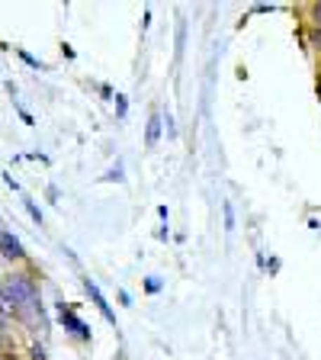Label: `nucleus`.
Listing matches in <instances>:
<instances>
[{
	"mask_svg": "<svg viewBox=\"0 0 321 360\" xmlns=\"http://www.w3.org/2000/svg\"><path fill=\"white\" fill-rule=\"evenodd\" d=\"M55 319H58V325L71 338H77V341H84V345H90V341H93V328H90L81 315L74 312V306H71V302H65V300L55 302Z\"/></svg>",
	"mask_w": 321,
	"mask_h": 360,
	"instance_id": "1",
	"label": "nucleus"
},
{
	"mask_svg": "<svg viewBox=\"0 0 321 360\" xmlns=\"http://www.w3.org/2000/svg\"><path fill=\"white\" fill-rule=\"evenodd\" d=\"M0 257L10 264H30L26 255V245L20 241V235L10 232V229H0Z\"/></svg>",
	"mask_w": 321,
	"mask_h": 360,
	"instance_id": "2",
	"label": "nucleus"
},
{
	"mask_svg": "<svg viewBox=\"0 0 321 360\" xmlns=\"http://www.w3.org/2000/svg\"><path fill=\"white\" fill-rule=\"evenodd\" d=\"M81 286H84V292H87V296H90V302H93V306L100 309V315H103V319L112 325V328L119 331V322H116V312H112V306H110V302H106V296H103V292H100L97 280L84 277V280H81Z\"/></svg>",
	"mask_w": 321,
	"mask_h": 360,
	"instance_id": "3",
	"label": "nucleus"
},
{
	"mask_svg": "<svg viewBox=\"0 0 321 360\" xmlns=\"http://www.w3.org/2000/svg\"><path fill=\"white\" fill-rule=\"evenodd\" d=\"M161 135H164V129H161V112H151L148 126H145V148L155 151L157 142H161Z\"/></svg>",
	"mask_w": 321,
	"mask_h": 360,
	"instance_id": "4",
	"label": "nucleus"
},
{
	"mask_svg": "<svg viewBox=\"0 0 321 360\" xmlns=\"http://www.w3.org/2000/svg\"><path fill=\"white\" fill-rule=\"evenodd\" d=\"M22 206H26V212H30V219H32V222H36L39 229H42V225H45V216H42V210H39V202L26 196V200H22Z\"/></svg>",
	"mask_w": 321,
	"mask_h": 360,
	"instance_id": "5",
	"label": "nucleus"
},
{
	"mask_svg": "<svg viewBox=\"0 0 321 360\" xmlns=\"http://www.w3.org/2000/svg\"><path fill=\"white\" fill-rule=\"evenodd\" d=\"M161 129L167 132V139H177V122H173L171 110H161Z\"/></svg>",
	"mask_w": 321,
	"mask_h": 360,
	"instance_id": "6",
	"label": "nucleus"
},
{
	"mask_svg": "<svg viewBox=\"0 0 321 360\" xmlns=\"http://www.w3.org/2000/svg\"><path fill=\"white\" fill-rule=\"evenodd\" d=\"M103 180L106 184H122V180H126V167H122V161H116V165L103 174Z\"/></svg>",
	"mask_w": 321,
	"mask_h": 360,
	"instance_id": "7",
	"label": "nucleus"
},
{
	"mask_svg": "<svg viewBox=\"0 0 321 360\" xmlns=\"http://www.w3.org/2000/svg\"><path fill=\"white\" fill-rule=\"evenodd\" d=\"M26 360H48V347L42 341H32L30 351H26Z\"/></svg>",
	"mask_w": 321,
	"mask_h": 360,
	"instance_id": "8",
	"label": "nucleus"
},
{
	"mask_svg": "<svg viewBox=\"0 0 321 360\" xmlns=\"http://www.w3.org/2000/svg\"><path fill=\"white\" fill-rule=\"evenodd\" d=\"M306 45L312 49V52H318V55H321V26H308V39H306Z\"/></svg>",
	"mask_w": 321,
	"mask_h": 360,
	"instance_id": "9",
	"label": "nucleus"
},
{
	"mask_svg": "<svg viewBox=\"0 0 321 360\" xmlns=\"http://www.w3.org/2000/svg\"><path fill=\"white\" fill-rule=\"evenodd\" d=\"M16 55H20V61H26V65L32 68V71H45V61H39V58H32L26 49H16Z\"/></svg>",
	"mask_w": 321,
	"mask_h": 360,
	"instance_id": "10",
	"label": "nucleus"
},
{
	"mask_svg": "<svg viewBox=\"0 0 321 360\" xmlns=\"http://www.w3.org/2000/svg\"><path fill=\"white\" fill-rule=\"evenodd\" d=\"M222 216H225V232H235V206L222 202Z\"/></svg>",
	"mask_w": 321,
	"mask_h": 360,
	"instance_id": "11",
	"label": "nucleus"
},
{
	"mask_svg": "<svg viewBox=\"0 0 321 360\" xmlns=\"http://www.w3.org/2000/svg\"><path fill=\"white\" fill-rule=\"evenodd\" d=\"M116 120H126V112H129V97L126 94H116Z\"/></svg>",
	"mask_w": 321,
	"mask_h": 360,
	"instance_id": "12",
	"label": "nucleus"
},
{
	"mask_svg": "<svg viewBox=\"0 0 321 360\" xmlns=\"http://www.w3.org/2000/svg\"><path fill=\"white\" fill-rule=\"evenodd\" d=\"M164 290V280L161 277H145V292H151V296H157V292Z\"/></svg>",
	"mask_w": 321,
	"mask_h": 360,
	"instance_id": "13",
	"label": "nucleus"
},
{
	"mask_svg": "<svg viewBox=\"0 0 321 360\" xmlns=\"http://www.w3.org/2000/svg\"><path fill=\"white\" fill-rule=\"evenodd\" d=\"M0 319H7V322L13 319V306H10V300L4 296V290H0Z\"/></svg>",
	"mask_w": 321,
	"mask_h": 360,
	"instance_id": "14",
	"label": "nucleus"
},
{
	"mask_svg": "<svg viewBox=\"0 0 321 360\" xmlns=\"http://www.w3.org/2000/svg\"><path fill=\"white\" fill-rule=\"evenodd\" d=\"M13 106H16V112H20V120L26 122V126H36V120H32V112H30V110H22V106L16 103V100H13Z\"/></svg>",
	"mask_w": 321,
	"mask_h": 360,
	"instance_id": "15",
	"label": "nucleus"
},
{
	"mask_svg": "<svg viewBox=\"0 0 321 360\" xmlns=\"http://www.w3.org/2000/svg\"><path fill=\"white\" fill-rule=\"evenodd\" d=\"M280 267H283V264H280V257H270V261L263 264V270H267L270 277H273V274H280Z\"/></svg>",
	"mask_w": 321,
	"mask_h": 360,
	"instance_id": "16",
	"label": "nucleus"
},
{
	"mask_svg": "<svg viewBox=\"0 0 321 360\" xmlns=\"http://www.w3.org/2000/svg\"><path fill=\"white\" fill-rule=\"evenodd\" d=\"M61 55H65L67 61H74L77 58V52H74V45H67V42H61Z\"/></svg>",
	"mask_w": 321,
	"mask_h": 360,
	"instance_id": "17",
	"label": "nucleus"
},
{
	"mask_svg": "<svg viewBox=\"0 0 321 360\" xmlns=\"http://www.w3.org/2000/svg\"><path fill=\"white\" fill-rule=\"evenodd\" d=\"M273 4H254V7H251V13H273Z\"/></svg>",
	"mask_w": 321,
	"mask_h": 360,
	"instance_id": "18",
	"label": "nucleus"
},
{
	"mask_svg": "<svg viewBox=\"0 0 321 360\" xmlns=\"http://www.w3.org/2000/svg\"><path fill=\"white\" fill-rule=\"evenodd\" d=\"M312 26H321V4H312Z\"/></svg>",
	"mask_w": 321,
	"mask_h": 360,
	"instance_id": "19",
	"label": "nucleus"
},
{
	"mask_svg": "<svg viewBox=\"0 0 321 360\" xmlns=\"http://www.w3.org/2000/svg\"><path fill=\"white\" fill-rule=\"evenodd\" d=\"M4 184H7V187L13 190V193H16V190H20V184H16V180H13V174H4Z\"/></svg>",
	"mask_w": 321,
	"mask_h": 360,
	"instance_id": "20",
	"label": "nucleus"
},
{
	"mask_svg": "<svg viewBox=\"0 0 321 360\" xmlns=\"http://www.w3.org/2000/svg\"><path fill=\"white\" fill-rule=\"evenodd\" d=\"M100 94H103V100H112V87H110V84H100Z\"/></svg>",
	"mask_w": 321,
	"mask_h": 360,
	"instance_id": "21",
	"label": "nucleus"
},
{
	"mask_svg": "<svg viewBox=\"0 0 321 360\" xmlns=\"http://www.w3.org/2000/svg\"><path fill=\"white\" fill-rule=\"evenodd\" d=\"M119 302H122V306H132V296H129L126 290H119Z\"/></svg>",
	"mask_w": 321,
	"mask_h": 360,
	"instance_id": "22",
	"label": "nucleus"
},
{
	"mask_svg": "<svg viewBox=\"0 0 321 360\" xmlns=\"http://www.w3.org/2000/svg\"><path fill=\"white\" fill-rule=\"evenodd\" d=\"M4 338H7V319H0V345H4Z\"/></svg>",
	"mask_w": 321,
	"mask_h": 360,
	"instance_id": "23",
	"label": "nucleus"
},
{
	"mask_svg": "<svg viewBox=\"0 0 321 360\" xmlns=\"http://www.w3.org/2000/svg\"><path fill=\"white\" fill-rule=\"evenodd\" d=\"M45 193H48V200H52V202H58V187H48Z\"/></svg>",
	"mask_w": 321,
	"mask_h": 360,
	"instance_id": "24",
	"label": "nucleus"
},
{
	"mask_svg": "<svg viewBox=\"0 0 321 360\" xmlns=\"http://www.w3.org/2000/svg\"><path fill=\"white\" fill-rule=\"evenodd\" d=\"M315 94H318V100H321V71H318V81H315Z\"/></svg>",
	"mask_w": 321,
	"mask_h": 360,
	"instance_id": "25",
	"label": "nucleus"
},
{
	"mask_svg": "<svg viewBox=\"0 0 321 360\" xmlns=\"http://www.w3.org/2000/svg\"><path fill=\"white\" fill-rule=\"evenodd\" d=\"M0 229H4V216H0Z\"/></svg>",
	"mask_w": 321,
	"mask_h": 360,
	"instance_id": "26",
	"label": "nucleus"
}]
</instances>
